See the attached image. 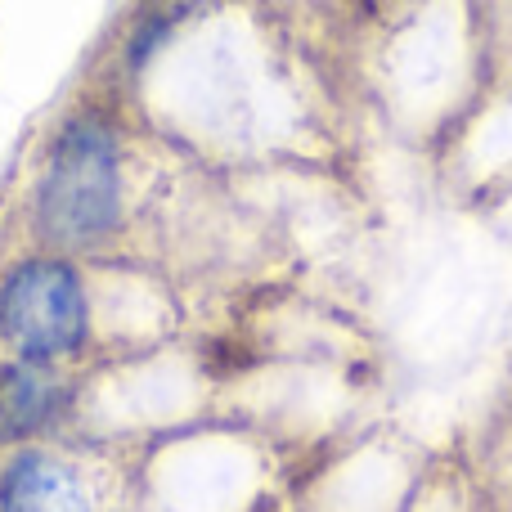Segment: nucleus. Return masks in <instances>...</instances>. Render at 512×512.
Returning <instances> with one entry per match:
<instances>
[{"mask_svg": "<svg viewBox=\"0 0 512 512\" xmlns=\"http://www.w3.org/2000/svg\"><path fill=\"white\" fill-rule=\"evenodd\" d=\"M126 216L122 144L108 117L77 113L59 126L32 185V239L63 256H90L113 243Z\"/></svg>", "mask_w": 512, "mask_h": 512, "instance_id": "1", "label": "nucleus"}, {"mask_svg": "<svg viewBox=\"0 0 512 512\" xmlns=\"http://www.w3.org/2000/svg\"><path fill=\"white\" fill-rule=\"evenodd\" d=\"M95 337L86 270L77 256L32 248L0 270V346L14 360L68 369Z\"/></svg>", "mask_w": 512, "mask_h": 512, "instance_id": "2", "label": "nucleus"}, {"mask_svg": "<svg viewBox=\"0 0 512 512\" xmlns=\"http://www.w3.org/2000/svg\"><path fill=\"white\" fill-rule=\"evenodd\" d=\"M72 405V378L54 364L0 360V454L36 445L63 423Z\"/></svg>", "mask_w": 512, "mask_h": 512, "instance_id": "3", "label": "nucleus"}, {"mask_svg": "<svg viewBox=\"0 0 512 512\" xmlns=\"http://www.w3.org/2000/svg\"><path fill=\"white\" fill-rule=\"evenodd\" d=\"M0 512H95V499L63 454L18 445L0 459Z\"/></svg>", "mask_w": 512, "mask_h": 512, "instance_id": "4", "label": "nucleus"}, {"mask_svg": "<svg viewBox=\"0 0 512 512\" xmlns=\"http://www.w3.org/2000/svg\"><path fill=\"white\" fill-rule=\"evenodd\" d=\"M216 0H140L135 5V32H131V59L140 63L144 54H153L180 23L198 18L203 9H212Z\"/></svg>", "mask_w": 512, "mask_h": 512, "instance_id": "5", "label": "nucleus"}]
</instances>
